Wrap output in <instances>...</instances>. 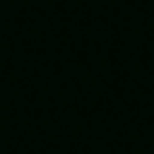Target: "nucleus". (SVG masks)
<instances>
[]
</instances>
